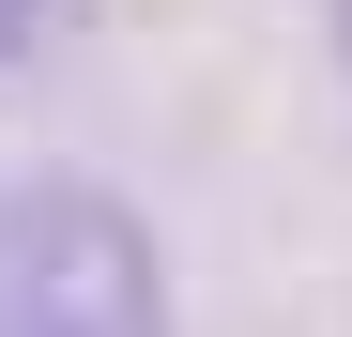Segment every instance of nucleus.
Here are the masks:
<instances>
[{
  "label": "nucleus",
  "instance_id": "7ed1b4c3",
  "mask_svg": "<svg viewBox=\"0 0 352 337\" xmlns=\"http://www.w3.org/2000/svg\"><path fill=\"white\" fill-rule=\"evenodd\" d=\"M322 16H337V77H352V0H322Z\"/></svg>",
  "mask_w": 352,
  "mask_h": 337
},
{
  "label": "nucleus",
  "instance_id": "f257e3e1",
  "mask_svg": "<svg viewBox=\"0 0 352 337\" xmlns=\"http://www.w3.org/2000/svg\"><path fill=\"white\" fill-rule=\"evenodd\" d=\"M153 307H168L153 230L107 184H77V168L0 184V337H138Z\"/></svg>",
  "mask_w": 352,
  "mask_h": 337
},
{
  "label": "nucleus",
  "instance_id": "f03ea898",
  "mask_svg": "<svg viewBox=\"0 0 352 337\" xmlns=\"http://www.w3.org/2000/svg\"><path fill=\"white\" fill-rule=\"evenodd\" d=\"M77 31H92V0H0V77H31V62H62Z\"/></svg>",
  "mask_w": 352,
  "mask_h": 337
}]
</instances>
